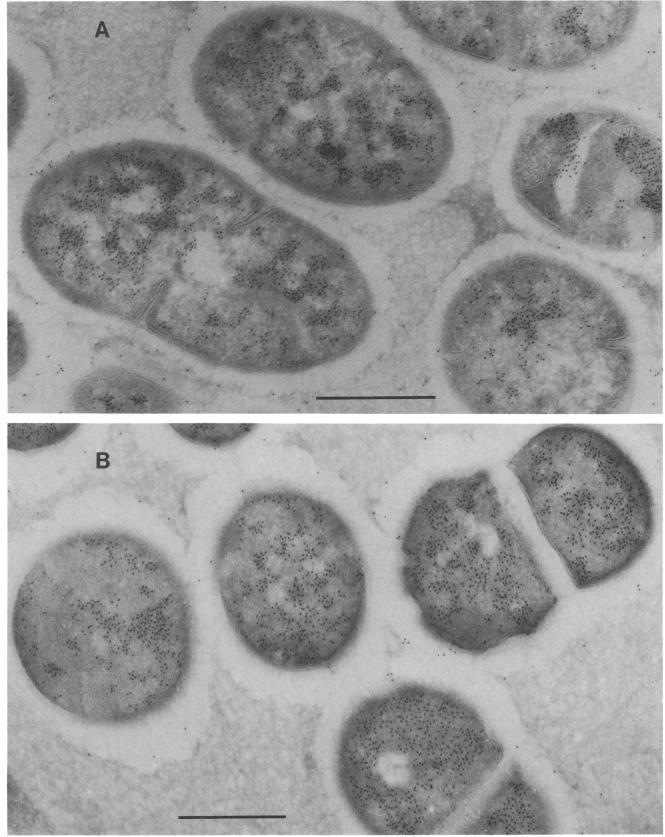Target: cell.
I'll return each mask as SVG.
<instances>
[{
  "instance_id": "obj_8",
  "label": "cell",
  "mask_w": 665,
  "mask_h": 837,
  "mask_svg": "<svg viewBox=\"0 0 665 837\" xmlns=\"http://www.w3.org/2000/svg\"><path fill=\"white\" fill-rule=\"evenodd\" d=\"M499 739L459 695L410 682L361 700L336 743L339 791L375 835L443 829L493 774Z\"/></svg>"
},
{
  "instance_id": "obj_5",
  "label": "cell",
  "mask_w": 665,
  "mask_h": 837,
  "mask_svg": "<svg viewBox=\"0 0 665 837\" xmlns=\"http://www.w3.org/2000/svg\"><path fill=\"white\" fill-rule=\"evenodd\" d=\"M491 176L496 205L527 236L612 267L659 266L661 150L631 118L600 108L544 114Z\"/></svg>"
},
{
  "instance_id": "obj_11",
  "label": "cell",
  "mask_w": 665,
  "mask_h": 837,
  "mask_svg": "<svg viewBox=\"0 0 665 837\" xmlns=\"http://www.w3.org/2000/svg\"><path fill=\"white\" fill-rule=\"evenodd\" d=\"M70 404L74 411L82 413L156 414L176 412L181 400L151 379L110 366L76 382Z\"/></svg>"
},
{
  "instance_id": "obj_14",
  "label": "cell",
  "mask_w": 665,
  "mask_h": 837,
  "mask_svg": "<svg viewBox=\"0 0 665 837\" xmlns=\"http://www.w3.org/2000/svg\"><path fill=\"white\" fill-rule=\"evenodd\" d=\"M170 426L184 440L210 448L235 444L256 427L253 423H172Z\"/></svg>"
},
{
  "instance_id": "obj_12",
  "label": "cell",
  "mask_w": 665,
  "mask_h": 837,
  "mask_svg": "<svg viewBox=\"0 0 665 837\" xmlns=\"http://www.w3.org/2000/svg\"><path fill=\"white\" fill-rule=\"evenodd\" d=\"M549 805L512 764L462 834H549L553 827Z\"/></svg>"
},
{
  "instance_id": "obj_15",
  "label": "cell",
  "mask_w": 665,
  "mask_h": 837,
  "mask_svg": "<svg viewBox=\"0 0 665 837\" xmlns=\"http://www.w3.org/2000/svg\"><path fill=\"white\" fill-rule=\"evenodd\" d=\"M27 357L26 339L21 324L15 315L8 320V375H15L22 368Z\"/></svg>"
},
{
  "instance_id": "obj_10",
  "label": "cell",
  "mask_w": 665,
  "mask_h": 837,
  "mask_svg": "<svg viewBox=\"0 0 665 837\" xmlns=\"http://www.w3.org/2000/svg\"><path fill=\"white\" fill-rule=\"evenodd\" d=\"M636 2H429L420 32L443 48L539 74L588 66L623 44Z\"/></svg>"
},
{
  "instance_id": "obj_4",
  "label": "cell",
  "mask_w": 665,
  "mask_h": 837,
  "mask_svg": "<svg viewBox=\"0 0 665 837\" xmlns=\"http://www.w3.org/2000/svg\"><path fill=\"white\" fill-rule=\"evenodd\" d=\"M213 576L240 644L276 670L333 667L365 623L357 537L333 506L300 490L248 494L219 531Z\"/></svg>"
},
{
  "instance_id": "obj_13",
  "label": "cell",
  "mask_w": 665,
  "mask_h": 837,
  "mask_svg": "<svg viewBox=\"0 0 665 837\" xmlns=\"http://www.w3.org/2000/svg\"><path fill=\"white\" fill-rule=\"evenodd\" d=\"M77 423H8L7 447L25 452L61 443L78 428Z\"/></svg>"
},
{
  "instance_id": "obj_2",
  "label": "cell",
  "mask_w": 665,
  "mask_h": 837,
  "mask_svg": "<svg viewBox=\"0 0 665 837\" xmlns=\"http://www.w3.org/2000/svg\"><path fill=\"white\" fill-rule=\"evenodd\" d=\"M652 298L593 260L519 234L469 250L418 327L414 401L483 414H607L631 394Z\"/></svg>"
},
{
  "instance_id": "obj_3",
  "label": "cell",
  "mask_w": 665,
  "mask_h": 837,
  "mask_svg": "<svg viewBox=\"0 0 665 837\" xmlns=\"http://www.w3.org/2000/svg\"><path fill=\"white\" fill-rule=\"evenodd\" d=\"M11 630L34 688L93 725L161 712L194 661L186 585L162 551L123 531L77 532L44 549L19 586Z\"/></svg>"
},
{
  "instance_id": "obj_6",
  "label": "cell",
  "mask_w": 665,
  "mask_h": 837,
  "mask_svg": "<svg viewBox=\"0 0 665 837\" xmlns=\"http://www.w3.org/2000/svg\"><path fill=\"white\" fill-rule=\"evenodd\" d=\"M192 754L145 779L161 835H311L329 806L309 705L262 697L217 665Z\"/></svg>"
},
{
  "instance_id": "obj_7",
  "label": "cell",
  "mask_w": 665,
  "mask_h": 837,
  "mask_svg": "<svg viewBox=\"0 0 665 837\" xmlns=\"http://www.w3.org/2000/svg\"><path fill=\"white\" fill-rule=\"evenodd\" d=\"M400 583L434 640L478 656L537 633L558 605L533 545L491 473L443 477L414 502Z\"/></svg>"
},
{
  "instance_id": "obj_9",
  "label": "cell",
  "mask_w": 665,
  "mask_h": 837,
  "mask_svg": "<svg viewBox=\"0 0 665 837\" xmlns=\"http://www.w3.org/2000/svg\"><path fill=\"white\" fill-rule=\"evenodd\" d=\"M533 517L579 590L629 570L655 529L651 488L634 460L582 424L542 429L509 459Z\"/></svg>"
},
{
  "instance_id": "obj_1",
  "label": "cell",
  "mask_w": 665,
  "mask_h": 837,
  "mask_svg": "<svg viewBox=\"0 0 665 837\" xmlns=\"http://www.w3.org/2000/svg\"><path fill=\"white\" fill-rule=\"evenodd\" d=\"M193 90L215 131L270 177L383 230L409 223L470 172L428 73L335 10L233 14L200 48Z\"/></svg>"
}]
</instances>
